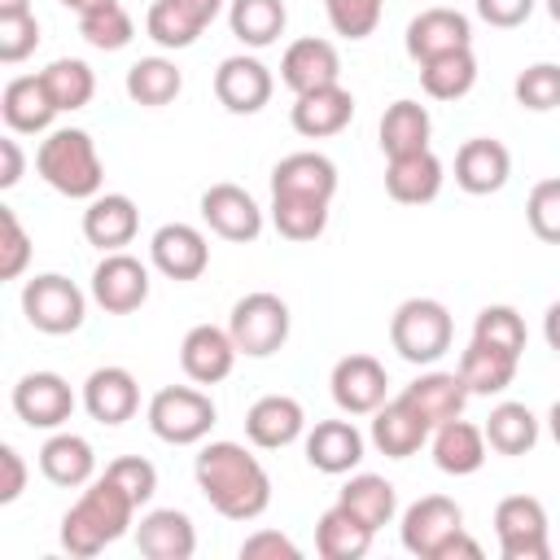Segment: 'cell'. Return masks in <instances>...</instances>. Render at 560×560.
Masks as SVG:
<instances>
[{
	"instance_id": "cell-1",
	"label": "cell",
	"mask_w": 560,
	"mask_h": 560,
	"mask_svg": "<svg viewBox=\"0 0 560 560\" xmlns=\"http://www.w3.org/2000/svg\"><path fill=\"white\" fill-rule=\"evenodd\" d=\"M197 490L228 521H258L271 508V477L241 442H206L192 459Z\"/></svg>"
},
{
	"instance_id": "cell-2",
	"label": "cell",
	"mask_w": 560,
	"mask_h": 560,
	"mask_svg": "<svg viewBox=\"0 0 560 560\" xmlns=\"http://www.w3.org/2000/svg\"><path fill=\"white\" fill-rule=\"evenodd\" d=\"M136 521V503L127 499V490L109 477L88 481V490L66 508L61 516V547L79 560L105 551L109 542H118Z\"/></svg>"
},
{
	"instance_id": "cell-3",
	"label": "cell",
	"mask_w": 560,
	"mask_h": 560,
	"mask_svg": "<svg viewBox=\"0 0 560 560\" xmlns=\"http://www.w3.org/2000/svg\"><path fill=\"white\" fill-rule=\"evenodd\" d=\"M35 171L48 188H57L70 201H92L105 184V162L96 153V140L79 127H57L35 149Z\"/></svg>"
},
{
	"instance_id": "cell-4",
	"label": "cell",
	"mask_w": 560,
	"mask_h": 560,
	"mask_svg": "<svg viewBox=\"0 0 560 560\" xmlns=\"http://www.w3.org/2000/svg\"><path fill=\"white\" fill-rule=\"evenodd\" d=\"M451 337H455V324L438 298H407V302H398V311L389 319L394 350L416 368L438 363L451 350Z\"/></svg>"
},
{
	"instance_id": "cell-5",
	"label": "cell",
	"mask_w": 560,
	"mask_h": 560,
	"mask_svg": "<svg viewBox=\"0 0 560 560\" xmlns=\"http://www.w3.org/2000/svg\"><path fill=\"white\" fill-rule=\"evenodd\" d=\"M219 411L210 402V394L192 389V385H166L149 398V429L153 438L171 442V446H192L214 429Z\"/></svg>"
},
{
	"instance_id": "cell-6",
	"label": "cell",
	"mask_w": 560,
	"mask_h": 560,
	"mask_svg": "<svg viewBox=\"0 0 560 560\" xmlns=\"http://www.w3.org/2000/svg\"><path fill=\"white\" fill-rule=\"evenodd\" d=\"M289 324H293V315H289V306H284V298H276V293H245L236 306H232V315H228V332H232V341H236V350L245 354V359H267V354H276L284 341H289Z\"/></svg>"
},
{
	"instance_id": "cell-7",
	"label": "cell",
	"mask_w": 560,
	"mask_h": 560,
	"mask_svg": "<svg viewBox=\"0 0 560 560\" xmlns=\"http://www.w3.org/2000/svg\"><path fill=\"white\" fill-rule=\"evenodd\" d=\"M22 315L35 332H48V337H66L74 328H83V315H88V298L74 280L57 276V271H44L35 280H26L22 289Z\"/></svg>"
},
{
	"instance_id": "cell-8",
	"label": "cell",
	"mask_w": 560,
	"mask_h": 560,
	"mask_svg": "<svg viewBox=\"0 0 560 560\" xmlns=\"http://www.w3.org/2000/svg\"><path fill=\"white\" fill-rule=\"evenodd\" d=\"M494 534H499L503 560H547L551 556L547 508L534 494H508L494 508Z\"/></svg>"
},
{
	"instance_id": "cell-9",
	"label": "cell",
	"mask_w": 560,
	"mask_h": 560,
	"mask_svg": "<svg viewBox=\"0 0 560 560\" xmlns=\"http://www.w3.org/2000/svg\"><path fill=\"white\" fill-rule=\"evenodd\" d=\"M92 302L109 315H131L149 302V267L122 249L105 254L92 271Z\"/></svg>"
},
{
	"instance_id": "cell-10",
	"label": "cell",
	"mask_w": 560,
	"mask_h": 560,
	"mask_svg": "<svg viewBox=\"0 0 560 560\" xmlns=\"http://www.w3.org/2000/svg\"><path fill=\"white\" fill-rule=\"evenodd\" d=\"M459 529H464V508H459L455 499H446V494H424V499H416V503L402 512V525H398L402 547H407L411 556H420V560H433L438 547H442L451 534H459Z\"/></svg>"
},
{
	"instance_id": "cell-11",
	"label": "cell",
	"mask_w": 560,
	"mask_h": 560,
	"mask_svg": "<svg viewBox=\"0 0 560 560\" xmlns=\"http://www.w3.org/2000/svg\"><path fill=\"white\" fill-rule=\"evenodd\" d=\"M13 411L31 429H61L74 416V389L57 372H26L13 385Z\"/></svg>"
},
{
	"instance_id": "cell-12",
	"label": "cell",
	"mask_w": 560,
	"mask_h": 560,
	"mask_svg": "<svg viewBox=\"0 0 560 560\" xmlns=\"http://www.w3.org/2000/svg\"><path fill=\"white\" fill-rule=\"evenodd\" d=\"M201 219L214 236H223L232 245L258 241V232H262V206L241 184H210L201 192Z\"/></svg>"
},
{
	"instance_id": "cell-13",
	"label": "cell",
	"mask_w": 560,
	"mask_h": 560,
	"mask_svg": "<svg viewBox=\"0 0 560 560\" xmlns=\"http://www.w3.org/2000/svg\"><path fill=\"white\" fill-rule=\"evenodd\" d=\"M332 402L346 411V416H372L381 402H385V363L372 359V354H346L332 363Z\"/></svg>"
},
{
	"instance_id": "cell-14",
	"label": "cell",
	"mask_w": 560,
	"mask_h": 560,
	"mask_svg": "<svg viewBox=\"0 0 560 560\" xmlns=\"http://www.w3.org/2000/svg\"><path fill=\"white\" fill-rule=\"evenodd\" d=\"M236 354L241 350H236L232 332L228 328H214V324H197L179 341V368H184V376L192 385H219V381H228L232 368H236Z\"/></svg>"
},
{
	"instance_id": "cell-15",
	"label": "cell",
	"mask_w": 560,
	"mask_h": 560,
	"mask_svg": "<svg viewBox=\"0 0 560 560\" xmlns=\"http://www.w3.org/2000/svg\"><path fill=\"white\" fill-rule=\"evenodd\" d=\"M459 48H472V22L459 9L438 4V9H424L407 22V57L416 66L446 57V52H459Z\"/></svg>"
},
{
	"instance_id": "cell-16",
	"label": "cell",
	"mask_w": 560,
	"mask_h": 560,
	"mask_svg": "<svg viewBox=\"0 0 560 560\" xmlns=\"http://www.w3.org/2000/svg\"><path fill=\"white\" fill-rule=\"evenodd\" d=\"M271 70L258 61V57H223L219 70H214V96L228 114H258L267 101H271Z\"/></svg>"
},
{
	"instance_id": "cell-17",
	"label": "cell",
	"mask_w": 560,
	"mask_h": 560,
	"mask_svg": "<svg viewBox=\"0 0 560 560\" xmlns=\"http://www.w3.org/2000/svg\"><path fill=\"white\" fill-rule=\"evenodd\" d=\"M280 79L293 96L302 92H315V88H328V83H341V57H337V44L332 39H319V35H306V39H293L280 57Z\"/></svg>"
},
{
	"instance_id": "cell-18",
	"label": "cell",
	"mask_w": 560,
	"mask_h": 560,
	"mask_svg": "<svg viewBox=\"0 0 560 560\" xmlns=\"http://www.w3.org/2000/svg\"><path fill=\"white\" fill-rule=\"evenodd\" d=\"M149 258L166 280H197L210 267V241L192 223H162L149 241Z\"/></svg>"
},
{
	"instance_id": "cell-19",
	"label": "cell",
	"mask_w": 560,
	"mask_h": 560,
	"mask_svg": "<svg viewBox=\"0 0 560 560\" xmlns=\"http://www.w3.org/2000/svg\"><path fill=\"white\" fill-rule=\"evenodd\" d=\"M57 114H61V109H57V101L48 96V88H44L39 74H18V79H9L4 92H0V118H4V127H9L13 136H39V131L52 127Z\"/></svg>"
},
{
	"instance_id": "cell-20",
	"label": "cell",
	"mask_w": 560,
	"mask_h": 560,
	"mask_svg": "<svg viewBox=\"0 0 560 560\" xmlns=\"http://www.w3.org/2000/svg\"><path fill=\"white\" fill-rule=\"evenodd\" d=\"M354 118V96L341 88V83H328V88H315V92H302L289 109V122L298 136L306 140H324V136H337L346 131Z\"/></svg>"
},
{
	"instance_id": "cell-21",
	"label": "cell",
	"mask_w": 560,
	"mask_h": 560,
	"mask_svg": "<svg viewBox=\"0 0 560 560\" xmlns=\"http://www.w3.org/2000/svg\"><path fill=\"white\" fill-rule=\"evenodd\" d=\"M508 175H512V153L499 140L472 136V140L459 144V153H455V184L464 192L490 197V192H499L508 184Z\"/></svg>"
},
{
	"instance_id": "cell-22",
	"label": "cell",
	"mask_w": 560,
	"mask_h": 560,
	"mask_svg": "<svg viewBox=\"0 0 560 560\" xmlns=\"http://www.w3.org/2000/svg\"><path fill=\"white\" fill-rule=\"evenodd\" d=\"M136 228H140V210L127 192H96L83 210V236H88V245H96L105 254L131 245Z\"/></svg>"
},
{
	"instance_id": "cell-23",
	"label": "cell",
	"mask_w": 560,
	"mask_h": 560,
	"mask_svg": "<svg viewBox=\"0 0 560 560\" xmlns=\"http://www.w3.org/2000/svg\"><path fill=\"white\" fill-rule=\"evenodd\" d=\"M83 407L96 424H122L136 416L140 407V385L127 368L109 363V368H96L88 381H83Z\"/></svg>"
},
{
	"instance_id": "cell-24",
	"label": "cell",
	"mask_w": 560,
	"mask_h": 560,
	"mask_svg": "<svg viewBox=\"0 0 560 560\" xmlns=\"http://www.w3.org/2000/svg\"><path fill=\"white\" fill-rule=\"evenodd\" d=\"M337 192V166L324 153H289L271 166V197H319L332 201Z\"/></svg>"
},
{
	"instance_id": "cell-25",
	"label": "cell",
	"mask_w": 560,
	"mask_h": 560,
	"mask_svg": "<svg viewBox=\"0 0 560 560\" xmlns=\"http://www.w3.org/2000/svg\"><path fill=\"white\" fill-rule=\"evenodd\" d=\"M429 429H438V424H446V420H455V416H464V402H468V385H464V376L459 372H424V376H416L402 394H398Z\"/></svg>"
},
{
	"instance_id": "cell-26",
	"label": "cell",
	"mask_w": 560,
	"mask_h": 560,
	"mask_svg": "<svg viewBox=\"0 0 560 560\" xmlns=\"http://www.w3.org/2000/svg\"><path fill=\"white\" fill-rule=\"evenodd\" d=\"M302 429H306V411L289 394H267L245 411V438L262 451H280V446L298 442Z\"/></svg>"
},
{
	"instance_id": "cell-27",
	"label": "cell",
	"mask_w": 560,
	"mask_h": 560,
	"mask_svg": "<svg viewBox=\"0 0 560 560\" xmlns=\"http://www.w3.org/2000/svg\"><path fill=\"white\" fill-rule=\"evenodd\" d=\"M136 547L149 560H188L197 551V529L179 508H153L136 525Z\"/></svg>"
},
{
	"instance_id": "cell-28",
	"label": "cell",
	"mask_w": 560,
	"mask_h": 560,
	"mask_svg": "<svg viewBox=\"0 0 560 560\" xmlns=\"http://www.w3.org/2000/svg\"><path fill=\"white\" fill-rule=\"evenodd\" d=\"M442 162L433 149H420V153H407V158H389L385 166V192L402 206H424L442 192Z\"/></svg>"
},
{
	"instance_id": "cell-29",
	"label": "cell",
	"mask_w": 560,
	"mask_h": 560,
	"mask_svg": "<svg viewBox=\"0 0 560 560\" xmlns=\"http://www.w3.org/2000/svg\"><path fill=\"white\" fill-rule=\"evenodd\" d=\"M359 459H363V433L350 420H319L306 433V464L311 468L341 477V472L359 468Z\"/></svg>"
},
{
	"instance_id": "cell-30",
	"label": "cell",
	"mask_w": 560,
	"mask_h": 560,
	"mask_svg": "<svg viewBox=\"0 0 560 560\" xmlns=\"http://www.w3.org/2000/svg\"><path fill=\"white\" fill-rule=\"evenodd\" d=\"M429 433H433V429H429L402 398L381 402V407L372 411V446H376L381 455H389V459L416 455V451L429 442Z\"/></svg>"
},
{
	"instance_id": "cell-31",
	"label": "cell",
	"mask_w": 560,
	"mask_h": 560,
	"mask_svg": "<svg viewBox=\"0 0 560 560\" xmlns=\"http://www.w3.org/2000/svg\"><path fill=\"white\" fill-rule=\"evenodd\" d=\"M486 446H490L486 442V429L468 424L464 416H455V420H446V424L433 429V464L442 472H451V477L477 472L486 464Z\"/></svg>"
},
{
	"instance_id": "cell-32",
	"label": "cell",
	"mask_w": 560,
	"mask_h": 560,
	"mask_svg": "<svg viewBox=\"0 0 560 560\" xmlns=\"http://www.w3.org/2000/svg\"><path fill=\"white\" fill-rule=\"evenodd\" d=\"M39 472L61 486V490H79L92 481L96 472V455H92V442L79 438V433H52L44 446H39Z\"/></svg>"
},
{
	"instance_id": "cell-33",
	"label": "cell",
	"mask_w": 560,
	"mask_h": 560,
	"mask_svg": "<svg viewBox=\"0 0 560 560\" xmlns=\"http://www.w3.org/2000/svg\"><path fill=\"white\" fill-rule=\"evenodd\" d=\"M376 136H381V149H385V158H407V153H420V149H429V136H433V118H429V109H424L420 101H407V96H402V101L385 105Z\"/></svg>"
},
{
	"instance_id": "cell-34",
	"label": "cell",
	"mask_w": 560,
	"mask_h": 560,
	"mask_svg": "<svg viewBox=\"0 0 560 560\" xmlns=\"http://www.w3.org/2000/svg\"><path fill=\"white\" fill-rule=\"evenodd\" d=\"M516 354H508V350H499V346H486V341H468V350L459 354V376H464V385H468V394H503L512 381H516Z\"/></svg>"
},
{
	"instance_id": "cell-35",
	"label": "cell",
	"mask_w": 560,
	"mask_h": 560,
	"mask_svg": "<svg viewBox=\"0 0 560 560\" xmlns=\"http://www.w3.org/2000/svg\"><path fill=\"white\" fill-rule=\"evenodd\" d=\"M368 547H372V529L346 503H332L319 516V525H315V551L324 560H359V556H368Z\"/></svg>"
},
{
	"instance_id": "cell-36",
	"label": "cell",
	"mask_w": 560,
	"mask_h": 560,
	"mask_svg": "<svg viewBox=\"0 0 560 560\" xmlns=\"http://www.w3.org/2000/svg\"><path fill=\"white\" fill-rule=\"evenodd\" d=\"M337 503H346V508L376 534V529H385V525L394 521V512H398V490H394V481H385V477H376V472H354V477L341 486Z\"/></svg>"
},
{
	"instance_id": "cell-37",
	"label": "cell",
	"mask_w": 560,
	"mask_h": 560,
	"mask_svg": "<svg viewBox=\"0 0 560 560\" xmlns=\"http://www.w3.org/2000/svg\"><path fill=\"white\" fill-rule=\"evenodd\" d=\"M289 9L284 0H232L228 4V26L245 48H267L284 35Z\"/></svg>"
},
{
	"instance_id": "cell-38",
	"label": "cell",
	"mask_w": 560,
	"mask_h": 560,
	"mask_svg": "<svg viewBox=\"0 0 560 560\" xmlns=\"http://www.w3.org/2000/svg\"><path fill=\"white\" fill-rule=\"evenodd\" d=\"M184 92V74L175 61L166 57H140L131 70H127V96L144 109H162L171 105L175 96Z\"/></svg>"
},
{
	"instance_id": "cell-39",
	"label": "cell",
	"mask_w": 560,
	"mask_h": 560,
	"mask_svg": "<svg viewBox=\"0 0 560 560\" xmlns=\"http://www.w3.org/2000/svg\"><path fill=\"white\" fill-rule=\"evenodd\" d=\"M486 442H490V451H499V455H525V451H534V442H538V416L525 407V402H499L490 416H486Z\"/></svg>"
},
{
	"instance_id": "cell-40",
	"label": "cell",
	"mask_w": 560,
	"mask_h": 560,
	"mask_svg": "<svg viewBox=\"0 0 560 560\" xmlns=\"http://www.w3.org/2000/svg\"><path fill=\"white\" fill-rule=\"evenodd\" d=\"M477 83V57L472 48H459V52H446V57H433V61H420V88L433 96V101H459L468 96Z\"/></svg>"
},
{
	"instance_id": "cell-41",
	"label": "cell",
	"mask_w": 560,
	"mask_h": 560,
	"mask_svg": "<svg viewBox=\"0 0 560 560\" xmlns=\"http://www.w3.org/2000/svg\"><path fill=\"white\" fill-rule=\"evenodd\" d=\"M271 223L284 241H315L328 228V201L319 197H271Z\"/></svg>"
},
{
	"instance_id": "cell-42",
	"label": "cell",
	"mask_w": 560,
	"mask_h": 560,
	"mask_svg": "<svg viewBox=\"0 0 560 560\" xmlns=\"http://www.w3.org/2000/svg\"><path fill=\"white\" fill-rule=\"evenodd\" d=\"M39 79H44V88H48V96L57 101L61 114H66V109H83V105L92 101V92H96V74H92V66L79 61V57H57L48 70H39Z\"/></svg>"
},
{
	"instance_id": "cell-43",
	"label": "cell",
	"mask_w": 560,
	"mask_h": 560,
	"mask_svg": "<svg viewBox=\"0 0 560 560\" xmlns=\"http://www.w3.org/2000/svg\"><path fill=\"white\" fill-rule=\"evenodd\" d=\"M79 35H83L92 48H101V52H118V48L131 44L136 22H131V13L114 0V4H101V9L79 13Z\"/></svg>"
},
{
	"instance_id": "cell-44",
	"label": "cell",
	"mask_w": 560,
	"mask_h": 560,
	"mask_svg": "<svg viewBox=\"0 0 560 560\" xmlns=\"http://www.w3.org/2000/svg\"><path fill=\"white\" fill-rule=\"evenodd\" d=\"M144 31H149V39L153 44H162V48H188V44H197V35L206 31L179 0H153L149 4V18H144Z\"/></svg>"
},
{
	"instance_id": "cell-45",
	"label": "cell",
	"mask_w": 560,
	"mask_h": 560,
	"mask_svg": "<svg viewBox=\"0 0 560 560\" xmlns=\"http://www.w3.org/2000/svg\"><path fill=\"white\" fill-rule=\"evenodd\" d=\"M472 337L486 341V346H499V350H508L516 359H521V350L529 341L525 319L516 315V306H481L477 319H472Z\"/></svg>"
},
{
	"instance_id": "cell-46",
	"label": "cell",
	"mask_w": 560,
	"mask_h": 560,
	"mask_svg": "<svg viewBox=\"0 0 560 560\" xmlns=\"http://www.w3.org/2000/svg\"><path fill=\"white\" fill-rule=\"evenodd\" d=\"M512 92H516V105H521V109H534V114L556 109V105H560V66H556V61H534V66H525V70L516 74Z\"/></svg>"
},
{
	"instance_id": "cell-47",
	"label": "cell",
	"mask_w": 560,
	"mask_h": 560,
	"mask_svg": "<svg viewBox=\"0 0 560 560\" xmlns=\"http://www.w3.org/2000/svg\"><path fill=\"white\" fill-rule=\"evenodd\" d=\"M324 13L341 39H368L385 13V0H324Z\"/></svg>"
},
{
	"instance_id": "cell-48",
	"label": "cell",
	"mask_w": 560,
	"mask_h": 560,
	"mask_svg": "<svg viewBox=\"0 0 560 560\" xmlns=\"http://www.w3.org/2000/svg\"><path fill=\"white\" fill-rule=\"evenodd\" d=\"M525 219H529V228H534V236H538V241L560 245V175L538 179V184L529 188Z\"/></svg>"
},
{
	"instance_id": "cell-49",
	"label": "cell",
	"mask_w": 560,
	"mask_h": 560,
	"mask_svg": "<svg viewBox=\"0 0 560 560\" xmlns=\"http://www.w3.org/2000/svg\"><path fill=\"white\" fill-rule=\"evenodd\" d=\"M39 48V22L35 13H0V61L18 66Z\"/></svg>"
},
{
	"instance_id": "cell-50",
	"label": "cell",
	"mask_w": 560,
	"mask_h": 560,
	"mask_svg": "<svg viewBox=\"0 0 560 560\" xmlns=\"http://www.w3.org/2000/svg\"><path fill=\"white\" fill-rule=\"evenodd\" d=\"M105 477L118 481L136 508H144L158 494V468L149 459H140V455H118L114 464H105Z\"/></svg>"
},
{
	"instance_id": "cell-51",
	"label": "cell",
	"mask_w": 560,
	"mask_h": 560,
	"mask_svg": "<svg viewBox=\"0 0 560 560\" xmlns=\"http://www.w3.org/2000/svg\"><path fill=\"white\" fill-rule=\"evenodd\" d=\"M31 262V236L9 206H0V280H18Z\"/></svg>"
},
{
	"instance_id": "cell-52",
	"label": "cell",
	"mask_w": 560,
	"mask_h": 560,
	"mask_svg": "<svg viewBox=\"0 0 560 560\" xmlns=\"http://www.w3.org/2000/svg\"><path fill=\"white\" fill-rule=\"evenodd\" d=\"M262 556H271V560H298L302 551H298V542L293 538H284L280 529H258V534H249L245 542H241V560H262Z\"/></svg>"
},
{
	"instance_id": "cell-53",
	"label": "cell",
	"mask_w": 560,
	"mask_h": 560,
	"mask_svg": "<svg viewBox=\"0 0 560 560\" xmlns=\"http://www.w3.org/2000/svg\"><path fill=\"white\" fill-rule=\"evenodd\" d=\"M534 4L538 0H477V13H481V22H490L499 31H512L534 13Z\"/></svg>"
},
{
	"instance_id": "cell-54",
	"label": "cell",
	"mask_w": 560,
	"mask_h": 560,
	"mask_svg": "<svg viewBox=\"0 0 560 560\" xmlns=\"http://www.w3.org/2000/svg\"><path fill=\"white\" fill-rule=\"evenodd\" d=\"M0 468H4V481H0V503H13L22 490H26V464L18 455V446H0Z\"/></svg>"
},
{
	"instance_id": "cell-55",
	"label": "cell",
	"mask_w": 560,
	"mask_h": 560,
	"mask_svg": "<svg viewBox=\"0 0 560 560\" xmlns=\"http://www.w3.org/2000/svg\"><path fill=\"white\" fill-rule=\"evenodd\" d=\"M0 158H4L0 188H13V184L22 179V149H18V140H13V136H4V140H0Z\"/></svg>"
},
{
	"instance_id": "cell-56",
	"label": "cell",
	"mask_w": 560,
	"mask_h": 560,
	"mask_svg": "<svg viewBox=\"0 0 560 560\" xmlns=\"http://www.w3.org/2000/svg\"><path fill=\"white\" fill-rule=\"evenodd\" d=\"M459 556H464V560H481V547H477L464 529H459V534H451V538L438 547V556H433V560H459Z\"/></svg>"
},
{
	"instance_id": "cell-57",
	"label": "cell",
	"mask_w": 560,
	"mask_h": 560,
	"mask_svg": "<svg viewBox=\"0 0 560 560\" xmlns=\"http://www.w3.org/2000/svg\"><path fill=\"white\" fill-rule=\"evenodd\" d=\"M179 4H184L201 26H210V22L223 13V0H179Z\"/></svg>"
},
{
	"instance_id": "cell-58",
	"label": "cell",
	"mask_w": 560,
	"mask_h": 560,
	"mask_svg": "<svg viewBox=\"0 0 560 560\" xmlns=\"http://www.w3.org/2000/svg\"><path fill=\"white\" fill-rule=\"evenodd\" d=\"M542 337H547V346L560 354V302L547 306V315H542Z\"/></svg>"
},
{
	"instance_id": "cell-59",
	"label": "cell",
	"mask_w": 560,
	"mask_h": 560,
	"mask_svg": "<svg viewBox=\"0 0 560 560\" xmlns=\"http://www.w3.org/2000/svg\"><path fill=\"white\" fill-rule=\"evenodd\" d=\"M57 4H66L74 13H88V9H101V4H114V0H57Z\"/></svg>"
},
{
	"instance_id": "cell-60",
	"label": "cell",
	"mask_w": 560,
	"mask_h": 560,
	"mask_svg": "<svg viewBox=\"0 0 560 560\" xmlns=\"http://www.w3.org/2000/svg\"><path fill=\"white\" fill-rule=\"evenodd\" d=\"M547 429H551V438L560 442V398L551 402V411H547Z\"/></svg>"
},
{
	"instance_id": "cell-61",
	"label": "cell",
	"mask_w": 560,
	"mask_h": 560,
	"mask_svg": "<svg viewBox=\"0 0 560 560\" xmlns=\"http://www.w3.org/2000/svg\"><path fill=\"white\" fill-rule=\"evenodd\" d=\"M31 0H0V13H26Z\"/></svg>"
},
{
	"instance_id": "cell-62",
	"label": "cell",
	"mask_w": 560,
	"mask_h": 560,
	"mask_svg": "<svg viewBox=\"0 0 560 560\" xmlns=\"http://www.w3.org/2000/svg\"><path fill=\"white\" fill-rule=\"evenodd\" d=\"M547 13H551V18L560 22V0H547Z\"/></svg>"
}]
</instances>
